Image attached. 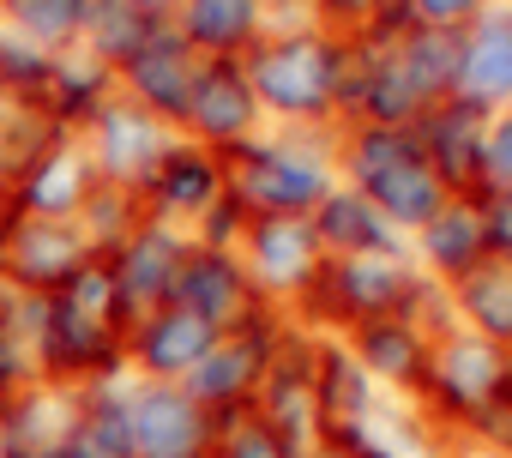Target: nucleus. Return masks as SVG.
Returning a JSON list of instances; mask_svg holds the SVG:
<instances>
[{
    "label": "nucleus",
    "instance_id": "1",
    "mask_svg": "<svg viewBox=\"0 0 512 458\" xmlns=\"http://www.w3.org/2000/svg\"><path fill=\"white\" fill-rule=\"evenodd\" d=\"M350 175H356V193H368L392 229L398 223L422 229L452 199L440 187V175L428 169V157H422L410 127H362L350 139Z\"/></svg>",
    "mask_w": 512,
    "mask_h": 458
},
{
    "label": "nucleus",
    "instance_id": "2",
    "mask_svg": "<svg viewBox=\"0 0 512 458\" xmlns=\"http://www.w3.org/2000/svg\"><path fill=\"white\" fill-rule=\"evenodd\" d=\"M332 67H338V43L332 37H272L253 43L241 73L253 85V97L272 103L278 115H326L332 97Z\"/></svg>",
    "mask_w": 512,
    "mask_h": 458
},
{
    "label": "nucleus",
    "instance_id": "3",
    "mask_svg": "<svg viewBox=\"0 0 512 458\" xmlns=\"http://www.w3.org/2000/svg\"><path fill=\"white\" fill-rule=\"evenodd\" d=\"M229 193L260 217V211H314L326 193H332V169L326 157L314 151H296V145H241L229 151Z\"/></svg>",
    "mask_w": 512,
    "mask_h": 458
},
{
    "label": "nucleus",
    "instance_id": "4",
    "mask_svg": "<svg viewBox=\"0 0 512 458\" xmlns=\"http://www.w3.org/2000/svg\"><path fill=\"white\" fill-rule=\"evenodd\" d=\"M308 296L326 308V314H338V320H392V314H404L416 296H422V284H416V272L398 260V254H350V260H338V266H320V278L308 284Z\"/></svg>",
    "mask_w": 512,
    "mask_h": 458
},
{
    "label": "nucleus",
    "instance_id": "5",
    "mask_svg": "<svg viewBox=\"0 0 512 458\" xmlns=\"http://www.w3.org/2000/svg\"><path fill=\"white\" fill-rule=\"evenodd\" d=\"M127 416H133V458H211L217 452V416L181 380H145L127 398Z\"/></svg>",
    "mask_w": 512,
    "mask_h": 458
},
{
    "label": "nucleus",
    "instance_id": "6",
    "mask_svg": "<svg viewBox=\"0 0 512 458\" xmlns=\"http://www.w3.org/2000/svg\"><path fill=\"white\" fill-rule=\"evenodd\" d=\"M91 127H97V175L109 187H127V193H145L157 163L175 151L163 115L139 109L133 97H103L91 109Z\"/></svg>",
    "mask_w": 512,
    "mask_h": 458
},
{
    "label": "nucleus",
    "instance_id": "7",
    "mask_svg": "<svg viewBox=\"0 0 512 458\" xmlns=\"http://www.w3.org/2000/svg\"><path fill=\"white\" fill-rule=\"evenodd\" d=\"M428 169L440 175V187L452 199H476L482 193V139H488V103L476 97H446V103H428L422 121L410 127Z\"/></svg>",
    "mask_w": 512,
    "mask_h": 458
},
{
    "label": "nucleus",
    "instance_id": "8",
    "mask_svg": "<svg viewBox=\"0 0 512 458\" xmlns=\"http://www.w3.org/2000/svg\"><path fill=\"white\" fill-rule=\"evenodd\" d=\"M506 380H512V356H506V344H494L482 332L446 338L440 350H428V368H422V392L452 422H470Z\"/></svg>",
    "mask_w": 512,
    "mask_h": 458
},
{
    "label": "nucleus",
    "instance_id": "9",
    "mask_svg": "<svg viewBox=\"0 0 512 458\" xmlns=\"http://www.w3.org/2000/svg\"><path fill=\"white\" fill-rule=\"evenodd\" d=\"M253 290H308L320 278V229L302 211H260L241 229Z\"/></svg>",
    "mask_w": 512,
    "mask_h": 458
},
{
    "label": "nucleus",
    "instance_id": "10",
    "mask_svg": "<svg viewBox=\"0 0 512 458\" xmlns=\"http://www.w3.org/2000/svg\"><path fill=\"white\" fill-rule=\"evenodd\" d=\"M169 302L193 308L199 320H211L217 332H241V326H260V290H253L247 266L223 248H187Z\"/></svg>",
    "mask_w": 512,
    "mask_h": 458
},
{
    "label": "nucleus",
    "instance_id": "11",
    "mask_svg": "<svg viewBox=\"0 0 512 458\" xmlns=\"http://www.w3.org/2000/svg\"><path fill=\"white\" fill-rule=\"evenodd\" d=\"M91 254H97V242L85 236V229H73L67 217H31V211H19L13 236H7V254H0V278L19 284V290L49 296Z\"/></svg>",
    "mask_w": 512,
    "mask_h": 458
},
{
    "label": "nucleus",
    "instance_id": "12",
    "mask_svg": "<svg viewBox=\"0 0 512 458\" xmlns=\"http://www.w3.org/2000/svg\"><path fill=\"white\" fill-rule=\"evenodd\" d=\"M266 368H272V338H266V326H241V332H217V344L199 356V368H193L181 386H187L211 416H223V410L253 404Z\"/></svg>",
    "mask_w": 512,
    "mask_h": 458
},
{
    "label": "nucleus",
    "instance_id": "13",
    "mask_svg": "<svg viewBox=\"0 0 512 458\" xmlns=\"http://www.w3.org/2000/svg\"><path fill=\"white\" fill-rule=\"evenodd\" d=\"M181 121H187L205 145H217V151H241V145H253L260 97H253V85H247L241 61H205Z\"/></svg>",
    "mask_w": 512,
    "mask_h": 458
},
{
    "label": "nucleus",
    "instance_id": "14",
    "mask_svg": "<svg viewBox=\"0 0 512 458\" xmlns=\"http://www.w3.org/2000/svg\"><path fill=\"white\" fill-rule=\"evenodd\" d=\"M199 67H205V55L175 31V25H163L127 67H121V79H127V97L139 103V109H151V115H187V97H193V85H199Z\"/></svg>",
    "mask_w": 512,
    "mask_h": 458
},
{
    "label": "nucleus",
    "instance_id": "15",
    "mask_svg": "<svg viewBox=\"0 0 512 458\" xmlns=\"http://www.w3.org/2000/svg\"><path fill=\"white\" fill-rule=\"evenodd\" d=\"M211 344H217V326L199 320V314L181 308V302L151 308V314L133 320V332H127V350H133V362H139L151 380H187Z\"/></svg>",
    "mask_w": 512,
    "mask_h": 458
},
{
    "label": "nucleus",
    "instance_id": "16",
    "mask_svg": "<svg viewBox=\"0 0 512 458\" xmlns=\"http://www.w3.org/2000/svg\"><path fill=\"white\" fill-rule=\"evenodd\" d=\"M187 260V242L175 236L169 223H139L109 248V266H115V284L127 296V308H163L169 290H175V272Z\"/></svg>",
    "mask_w": 512,
    "mask_h": 458
},
{
    "label": "nucleus",
    "instance_id": "17",
    "mask_svg": "<svg viewBox=\"0 0 512 458\" xmlns=\"http://www.w3.org/2000/svg\"><path fill=\"white\" fill-rule=\"evenodd\" d=\"M97 163H85L67 139L55 145V151H43L7 193L19 199V211H31V217H73V211H85V199L97 193Z\"/></svg>",
    "mask_w": 512,
    "mask_h": 458
},
{
    "label": "nucleus",
    "instance_id": "18",
    "mask_svg": "<svg viewBox=\"0 0 512 458\" xmlns=\"http://www.w3.org/2000/svg\"><path fill=\"white\" fill-rule=\"evenodd\" d=\"M223 193H229L223 157H217V151H199V145H175V151L157 163L151 187H145V199H151L163 217H205Z\"/></svg>",
    "mask_w": 512,
    "mask_h": 458
},
{
    "label": "nucleus",
    "instance_id": "19",
    "mask_svg": "<svg viewBox=\"0 0 512 458\" xmlns=\"http://www.w3.org/2000/svg\"><path fill=\"white\" fill-rule=\"evenodd\" d=\"M314 229H320V248L350 260V254H398V229L380 217V205L356 187H332L314 211Z\"/></svg>",
    "mask_w": 512,
    "mask_h": 458
},
{
    "label": "nucleus",
    "instance_id": "20",
    "mask_svg": "<svg viewBox=\"0 0 512 458\" xmlns=\"http://www.w3.org/2000/svg\"><path fill=\"white\" fill-rule=\"evenodd\" d=\"M314 416H320V440H350L356 428H368L374 398H368V368L350 350H320L314 368Z\"/></svg>",
    "mask_w": 512,
    "mask_h": 458
},
{
    "label": "nucleus",
    "instance_id": "21",
    "mask_svg": "<svg viewBox=\"0 0 512 458\" xmlns=\"http://www.w3.org/2000/svg\"><path fill=\"white\" fill-rule=\"evenodd\" d=\"M404 79L416 85L422 103H446L464 85V31H440V25H410L392 43Z\"/></svg>",
    "mask_w": 512,
    "mask_h": 458
},
{
    "label": "nucleus",
    "instance_id": "22",
    "mask_svg": "<svg viewBox=\"0 0 512 458\" xmlns=\"http://www.w3.org/2000/svg\"><path fill=\"white\" fill-rule=\"evenodd\" d=\"M175 31L205 55V61H235L260 37V0H181Z\"/></svg>",
    "mask_w": 512,
    "mask_h": 458
},
{
    "label": "nucleus",
    "instance_id": "23",
    "mask_svg": "<svg viewBox=\"0 0 512 458\" xmlns=\"http://www.w3.org/2000/svg\"><path fill=\"white\" fill-rule=\"evenodd\" d=\"M422 254L440 278H470L488 260V236H482V211L476 199H446L428 223H422Z\"/></svg>",
    "mask_w": 512,
    "mask_h": 458
},
{
    "label": "nucleus",
    "instance_id": "24",
    "mask_svg": "<svg viewBox=\"0 0 512 458\" xmlns=\"http://www.w3.org/2000/svg\"><path fill=\"white\" fill-rule=\"evenodd\" d=\"M464 97L476 103H512V13H482L464 31Z\"/></svg>",
    "mask_w": 512,
    "mask_h": 458
},
{
    "label": "nucleus",
    "instance_id": "25",
    "mask_svg": "<svg viewBox=\"0 0 512 458\" xmlns=\"http://www.w3.org/2000/svg\"><path fill=\"white\" fill-rule=\"evenodd\" d=\"M163 25H169L163 13H145V7H133V0H91L79 43H85L103 67H127Z\"/></svg>",
    "mask_w": 512,
    "mask_h": 458
},
{
    "label": "nucleus",
    "instance_id": "26",
    "mask_svg": "<svg viewBox=\"0 0 512 458\" xmlns=\"http://www.w3.org/2000/svg\"><path fill=\"white\" fill-rule=\"evenodd\" d=\"M356 362H362L368 374L392 380V386H422L428 344H422V332H416L404 314H392V320H362V326H356Z\"/></svg>",
    "mask_w": 512,
    "mask_h": 458
},
{
    "label": "nucleus",
    "instance_id": "27",
    "mask_svg": "<svg viewBox=\"0 0 512 458\" xmlns=\"http://www.w3.org/2000/svg\"><path fill=\"white\" fill-rule=\"evenodd\" d=\"M61 452L67 458H133V416H127V398L115 392H91L67 434H61Z\"/></svg>",
    "mask_w": 512,
    "mask_h": 458
},
{
    "label": "nucleus",
    "instance_id": "28",
    "mask_svg": "<svg viewBox=\"0 0 512 458\" xmlns=\"http://www.w3.org/2000/svg\"><path fill=\"white\" fill-rule=\"evenodd\" d=\"M85 7H91V0H0V13H7L13 37H25L43 55H61V49L79 43Z\"/></svg>",
    "mask_w": 512,
    "mask_h": 458
},
{
    "label": "nucleus",
    "instance_id": "29",
    "mask_svg": "<svg viewBox=\"0 0 512 458\" xmlns=\"http://www.w3.org/2000/svg\"><path fill=\"white\" fill-rule=\"evenodd\" d=\"M458 302H464V314L476 320L482 338H494V344L512 350V260L488 254L470 278H458Z\"/></svg>",
    "mask_w": 512,
    "mask_h": 458
},
{
    "label": "nucleus",
    "instance_id": "30",
    "mask_svg": "<svg viewBox=\"0 0 512 458\" xmlns=\"http://www.w3.org/2000/svg\"><path fill=\"white\" fill-rule=\"evenodd\" d=\"M422 109H428V103H422L416 85L404 79L398 55L380 61V73L368 79V91H362V103H356V115H368V127H416Z\"/></svg>",
    "mask_w": 512,
    "mask_h": 458
},
{
    "label": "nucleus",
    "instance_id": "31",
    "mask_svg": "<svg viewBox=\"0 0 512 458\" xmlns=\"http://www.w3.org/2000/svg\"><path fill=\"white\" fill-rule=\"evenodd\" d=\"M211 458H302L260 410L241 404V410H223L217 416V452Z\"/></svg>",
    "mask_w": 512,
    "mask_h": 458
},
{
    "label": "nucleus",
    "instance_id": "32",
    "mask_svg": "<svg viewBox=\"0 0 512 458\" xmlns=\"http://www.w3.org/2000/svg\"><path fill=\"white\" fill-rule=\"evenodd\" d=\"M49 79H55V55L31 49L13 31H0V91L7 97H49Z\"/></svg>",
    "mask_w": 512,
    "mask_h": 458
},
{
    "label": "nucleus",
    "instance_id": "33",
    "mask_svg": "<svg viewBox=\"0 0 512 458\" xmlns=\"http://www.w3.org/2000/svg\"><path fill=\"white\" fill-rule=\"evenodd\" d=\"M476 211H482L488 254L494 260H512V187H482L476 193Z\"/></svg>",
    "mask_w": 512,
    "mask_h": 458
},
{
    "label": "nucleus",
    "instance_id": "34",
    "mask_svg": "<svg viewBox=\"0 0 512 458\" xmlns=\"http://www.w3.org/2000/svg\"><path fill=\"white\" fill-rule=\"evenodd\" d=\"M470 428L488 440V452H500V458H512V380L470 416Z\"/></svg>",
    "mask_w": 512,
    "mask_h": 458
},
{
    "label": "nucleus",
    "instance_id": "35",
    "mask_svg": "<svg viewBox=\"0 0 512 458\" xmlns=\"http://www.w3.org/2000/svg\"><path fill=\"white\" fill-rule=\"evenodd\" d=\"M488 0H410V25H440V31H470Z\"/></svg>",
    "mask_w": 512,
    "mask_h": 458
},
{
    "label": "nucleus",
    "instance_id": "36",
    "mask_svg": "<svg viewBox=\"0 0 512 458\" xmlns=\"http://www.w3.org/2000/svg\"><path fill=\"white\" fill-rule=\"evenodd\" d=\"M482 187H512V109L500 121H488V139H482Z\"/></svg>",
    "mask_w": 512,
    "mask_h": 458
},
{
    "label": "nucleus",
    "instance_id": "37",
    "mask_svg": "<svg viewBox=\"0 0 512 458\" xmlns=\"http://www.w3.org/2000/svg\"><path fill=\"white\" fill-rule=\"evenodd\" d=\"M320 13H326L332 25H344V37H356V31H374L380 0H320Z\"/></svg>",
    "mask_w": 512,
    "mask_h": 458
},
{
    "label": "nucleus",
    "instance_id": "38",
    "mask_svg": "<svg viewBox=\"0 0 512 458\" xmlns=\"http://www.w3.org/2000/svg\"><path fill=\"white\" fill-rule=\"evenodd\" d=\"M0 392H19V344L7 326H0Z\"/></svg>",
    "mask_w": 512,
    "mask_h": 458
},
{
    "label": "nucleus",
    "instance_id": "39",
    "mask_svg": "<svg viewBox=\"0 0 512 458\" xmlns=\"http://www.w3.org/2000/svg\"><path fill=\"white\" fill-rule=\"evenodd\" d=\"M13 223H19V199H13V193H0V254H7V236H13Z\"/></svg>",
    "mask_w": 512,
    "mask_h": 458
},
{
    "label": "nucleus",
    "instance_id": "40",
    "mask_svg": "<svg viewBox=\"0 0 512 458\" xmlns=\"http://www.w3.org/2000/svg\"><path fill=\"white\" fill-rule=\"evenodd\" d=\"M133 7H145V13H169V7H181V0H133Z\"/></svg>",
    "mask_w": 512,
    "mask_h": 458
},
{
    "label": "nucleus",
    "instance_id": "41",
    "mask_svg": "<svg viewBox=\"0 0 512 458\" xmlns=\"http://www.w3.org/2000/svg\"><path fill=\"white\" fill-rule=\"evenodd\" d=\"M31 458H67V452H61V446H43V452H31Z\"/></svg>",
    "mask_w": 512,
    "mask_h": 458
}]
</instances>
